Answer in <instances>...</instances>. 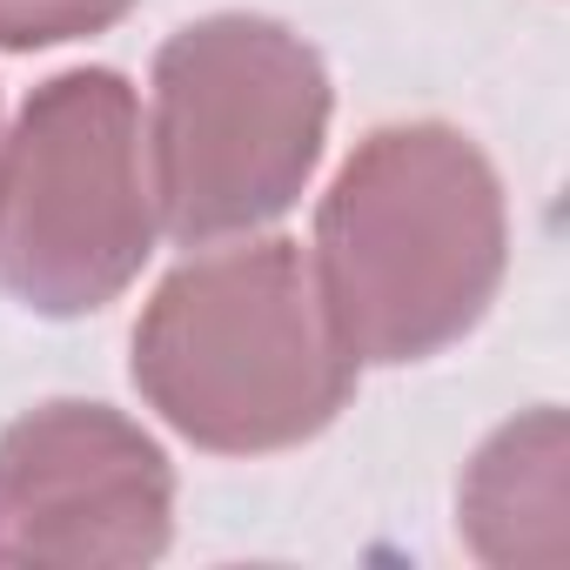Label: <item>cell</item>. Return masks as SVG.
<instances>
[{"mask_svg":"<svg viewBox=\"0 0 570 570\" xmlns=\"http://www.w3.org/2000/svg\"><path fill=\"white\" fill-rule=\"evenodd\" d=\"M141 403L215 456H268L323 436L356 356L336 336L316 262L282 235H235L181 262L135 323Z\"/></svg>","mask_w":570,"mask_h":570,"instance_id":"7a4b0ae2","label":"cell"},{"mask_svg":"<svg viewBox=\"0 0 570 570\" xmlns=\"http://www.w3.org/2000/svg\"><path fill=\"white\" fill-rule=\"evenodd\" d=\"M309 262L356 370L443 356L503 289V181L450 121L376 128L330 181Z\"/></svg>","mask_w":570,"mask_h":570,"instance_id":"6da1fadb","label":"cell"},{"mask_svg":"<svg viewBox=\"0 0 570 570\" xmlns=\"http://www.w3.org/2000/svg\"><path fill=\"white\" fill-rule=\"evenodd\" d=\"M175 537L161 443L108 403H41L0 430V563L121 570Z\"/></svg>","mask_w":570,"mask_h":570,"instance_id":"5b68a950","label":"cell"},{"mask_svg":"<svg viewBox=\"0 0 570 570\" xmlns=\"http://www.w3.org/2000/svg\"><path fill=\"white\" fill-rule=\"evenodd\" d=\"M141 95L115 68L41 81L0 135V296L28 316H95L155 255Z\"/></svg>","mask_w":570,"mask_h":570,"instance_id":"277c9868","label":"cell"},{"mask_svg":"<svg viewBox=\"0 0 570 570\" xmlns=\"http://www.w3.org/2000/svg\"><path fill=\"white\" fill-rule=\"evenodd\" d=\"M330 141L323 55L268 14H208L161 41L148 175L161 235L235 242L289 215Z\"/></svg>","mask_w":570,"mask_h":570,"instance_id":"3957f363","label":"cell"},{"mask_svg":"<svg viewBox=\"0 0 570 570\" xmlns=\"http://www.w3.org/2000/svg\"><path fill=\"white\" fill-rule=\"evenodd\" d=\"M135 0H0V48H61L115 28Z\"/></svg>","mask_w":570,"mask_h":570,"instance_id":"52a82bcc","label":"cell"},{"mask_svg":"<svg viewBox=\"0 0 570 570\" xmlns=\"http://www.w3.org/2000/svg\"><path fill=\"white\" fill-rule=\"evenodd\" d=\"M456 530L497 570H557L570 557V430L557 403L523 410L470 456Z\"/></svg>","mask_w":570,"mask_h":570,"instance_id":"8992f818","label":"cell"}]
</instances>
